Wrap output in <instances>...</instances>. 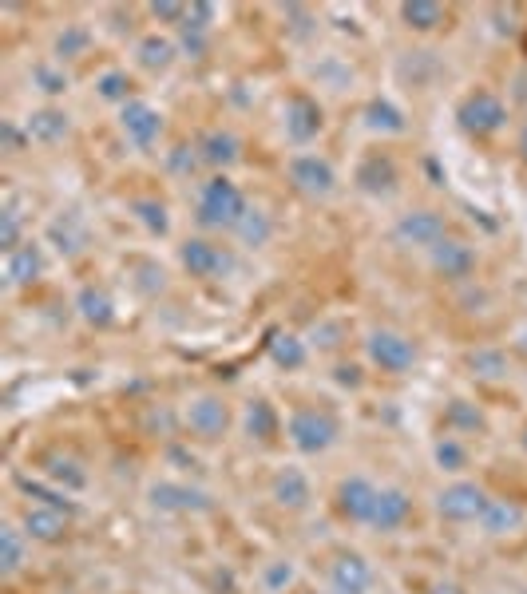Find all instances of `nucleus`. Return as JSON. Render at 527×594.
<instances>
[{
    "mask_svg": "<svg viewBox=\"0 0 527 594\" xmlns=\"http://www.w3.org/2000/svg\"><path fill=\"white\" fill-rule=\"evenodd\" d=\"M250 210V202L242 198V191L226 179V175H214L199 187V202H195V222L203 230H230L242 222V214Z\"/></svg>",
    "mask_w": 527,
    "mask_h": 594,
    "instance_id": "f257e3e1",
    "label": "nucleus"
},
{
    "mask_svg": "<svg viewBox=\"0 0 527 594\" xmlns=\"http://www.w3.org/2000/svg\"><path fill=\"white\" fill-rule=\"evenodd\" d=\"M286 436L290 444L302 452V456H317V452H329L341 436V420L329 412V408H317V404H298L290 416H286Z\"/></svg>",
    "mask_w": 527,
    "mask_h": 594,
    "instance_id": "f03ea898",
    "label": "nucleus"
},
{
    "mask_svg": "<svg viewBox=\"0 0 527 594\" xmlns=\"http://www.w3.org/2000/svg\"><path fill=\"white\" fill-rule=\"evenodd\" d=\"M365 357H369L373 369L393 373V377H405V373L421 361V349H417L413 337H405V333H397V329H373V333L365 337Z\"/></svg>",
    "mask_w": 527,
    "mask_h": 594,
    "instance_id": "7ed1b4c3",
    "label": "nucleus"
},
{
    "mask_svg": "<svg viewBox=\"0 0 527 594\" xmlns=\"http://www.w3.org/2000/svg\"><path fill=\"white\" fill-rule=\"evenodd\" d=\"M179 262L191 278H203V282H218L234 270V254L226 246H218L211 238H187L179 246Z\"/></svg>",
    "mask_w": 527,
    "mask_h": 594,
    "instance_id": "20e7f679",
    "label": "nucleus"
},
{
    "mask_svg": "<svg viewBox=\"0 0 527 594\" xmlns=\"http://www.w3.org/2000/svg\"><path fill=\"white\" fill-rule=\"evenodd\" d=\"M484 507H488V492L472 480H456L436 495V515L448 523H480Z\"/></svg>",
    "mask_w": 527,
    "mask_h": 594,
    "instance_id": "39448f33",
    "label": "nucleus"
},
{
    "mask_svg": "<svg viewBox=\"0 0 527 594\" xmlns=\"http://www.w3.org/2000/svg\"><path fill=\"white\" fill-rule=\"evenodd\" d=\"M456 119H460V127L468 135H496L508 123V107H504V99L492 96V92H472V96L460 99Z\"/></svg>",
    "mask_w": 527,
    "mask_h": 594,
    "instance_id": "423d86ee",
    "label": "nucleus"
},
{
    "mask_svg": "<svg viewBox=\"0 0 527 594\" xmlns=\"http://www.w3.org/2000/svg\"><path fill=\"white\" fill-rule=\"evenodd\" d=\"M377 499H381V484H373L369 476H349V480H341L333 503H337V515L345 523L369 527L373 523V511H377Z\"/></svg>",
    "mask_w": 527,
    "mask_h": 594,
    "instance_id": "0eeeda50",
    "label": "nucleus"
},
{
    "mask_svg": "<svg viewBox=\"0 0 527 594\" xmlns=\"http://www.w3.org/2000/svg\"><path fill=\"white\" fill-rule=\"evenodd\" d=\"M183 424H187V432L195 436V440H222L226 436V428H230V408H226V400L214 393H203L195 396L191 404H187V412H183Z\"/></svg>",
    "mask_w": 527,
    "mask_h": 594,
    "instance_id": "6e6552de",
    "label": "nucleus"
},
{
    "mask_svg": "<svg viewBox=\"0 0 527 594\" xmlns=\"http://www.w3.org/2000/svg\"><path fill=\"white\" fill-rule=\"evenodd\" d=\"M286 175H290L294 191L306 198H329L337 191V171L321 155H294L286 163Z\"/></svg>",
    "mask_w": 527,
    "mask_h": 594,
    "instance_id": "1a4fd4ad",
    "label": "nucleus"
},
{
    "mask_svg": "<svg viewBox=\"0 0 527 594\" xmlns=\"http://www.w3.org/2000/svg\"><path fill=\"white\" fill-rule=\"evenodd\" d=\"M119 127H123V135H127L131 147L151 151L159 143V135H163V111L151 107V103H143V99H131V103L119 107Z\"/></svg>",
    "mask_w": 527,
    "mask_h": 594,
    "instance_id": "9d476101",
    "label": "nucleus"
},
{
    "mask_svg": "<svg viewBox=\"0 0 527 594\" xmlns=\"http://www.w3.org/2000/svg\"><path fill=\"white\" fill-rule=\"evenodd\" d=\"M393 238H397L401 246H421V250H432L436 242H444V238H448V222H444V214H436V210H409V214H401V218H397Z\"/></svg>",
    "mask_w": 527,
    "mask_h": 594,
    "instance_id": "9b49d317",
    "label": "nucleus"
},
{
    "mask_svg": "<svg viewBox=\"0 0 527 594\" xmlns=\"http://www.w3.org/2000/svg\"><path fill=\"white\" fill-rule=\"evenodd\" d=\"M373 591V567L357 551H341L329 563V594H369Z\"/></svg>",
    "mask_w": 527,
    "mask_h": 594,
    "instance_id": "f8f14e48",
    "label": "nucleus"
},
{
    "mask_svg": "<svg viewBox=\"0 0 527 594\" xmlns=\"http://www.w3.org/2000/svg\"><path fill=\"white\" fill-rule=\"evenodd\" d=\"M147 495H151V507L175 511V515H199V511H211L214 507V499L207 492H199V488H191V484H175V480L155 484Z\"/></svg>",
    "mask_w": 527,
    "mask_h": 594,
    "instance_id": "ddd939ff",
    "label": "nucleus"
},
{
    "mask_svg": "<svg viewBox=\"0 0 527 594\" xmlns=\"http://www.w3.org/2000/svg\"><path fill=\"white\" fill-rule=\"evenodd\" d=\"M428 262H432V270H436L440 278L464 282V278L476 270V250H472L468 242H460V238H444V242H436V246L428 250Z\"/></svg>",
    "mask_w": 527,
    "mask_h": 594,
    "instance_id": "4468645a",
    "label": "nucleus"
},
{
    "mask_svg": "<svg viewBox=\"0 0 527 594\" xmlns=\"http://www.w3.org/2000/svg\"><path fill=\"white\" fill-rule=\"evenodd\" d=\"M413 515V495L405 488H381V499H377V511H373V531H401Z\"/></svg>",
    "mask_w": 527,
    "mask_h": 594,
    "instance_id": "2eb2a0df",
    "label": "nucleus"
},
{
    "mask_svg": "<svg viewBox=\"0 0 527 594\" xmlns=\"http://www.w3.org/2000/svg\"><path fill=\"white\" fill-rule=\"evenodd\" d=\"M397 167H393V159L389 155H365L361 163H357V187L365 191V195H393L397 191Z\"/></svg>",
    "mask_w": 527,
    "mask_h": 594,
    "instance_id": "dca6fc26",
    "label": "nucleus"
},
{
    "mask_svg": "<svg viewBox=\"0 0 527 594\" xmlns=\"http://www.w3.org/2000/svg\"><path fill=\"white\" fill-rule=\"evenodd\" d=\"M40 274H44V250H40L36 242H24V246H20V250H12V254H8V262H4V278H8V286H12V290L40 282Z\"/></svg>",
    "mask_w": 527,
    "mask_h": 594,
    "instance_id": "f3484780",
    "label": "nucleus"
},
{
    "mask_svg": "<svg viewBox=\"0 0 527 594\" xmlns=\"http://www.w3.org/2000/svg\"><path fill=\"white\" fill-rule=\"evenodd\" d=\"M24 535L36 539V543H64L68 515L60 507H28L24 511Z\"/></svg>",
    "mask_w": 527,
    "mask_h": 594,
    "instance_id": "a211bd4d",
    "label": "nucleus"
},
{
    "mask_svg": "<svg viewBox=\"0 0 527 594\" xmlns=\"http://www.w3.org/2000/svg\"><path fill=\"white\" fill-rule=\"evenodd\" d=\"M321 107H317L310 96H294L286 103V135L294 139V143H310L317 139V131H321Z\"/></svg>",
    "mask_w": 527,
    "mask_h": 594,
    "instance_id": "6ab92c4d",
    "label": "nucleus"
},
{
    "mask_svg": "<svg viewBox=\"0 0 527 594\" xmlns=\"http://www.w3.org/2000/svg\"><path fill=\"white\" fill-rule=\"evenodd\" d=\"M274 499L286 511H306L310 499H314V484H310V476L302 468H282L274 476Z\"/></svg>",
    "mask_w": 527,
    "mask_h": 594,
    "instance_id": "aec40b11",
    "label": "nucleus"
},
{
    "mask_svg": "<svg viewBox=\"0 0 527 594\" xmlns=\"http://www.w3.org/2000/svg\"><path fill=\"white\" fill-rule=\"evenodd\" d=\"M68 131H72V119L60 107H40L24 119V135L36 143H60V139H68Z\"/></svg>",
    "mask_w": 527,
    "mask_h": 594,
    "instance_id": "412c9836",
    "label": "nucleus"
},
{
    "mask_svg": "<svg viewBox=\"0 0 527 594\" xmlns=\"http://www.w3.org/2000/svg\"><path fill=\"white\" fill-rule=\"evenodd\" d=\"M199 155H203L207 167H214L218 175H226V167H234L242 159V143L230 131H207L203 143H199Z\"/></svg>",
    "mask_w": 527,
    "mask_h": 594,
    "instance_id": "4be33fe9",
    "label": "nucleus"
},
{
    "mask_svg": "<svg viewBox=\"0 0 527 594\" xmlns=\"http://www.w3.org/2000/svg\"><path fill=\"white\" fill-rule=\"evenodd\" d=\"M524 527V507L512 499H488L484 515H480V531L484 535H512Z\"/></svg>",
    "mask_w": 527,
    "mask_h": 594,
    "instance_id": "5701e85b",
    "label": "nucleus"
},
{
    "mask_svg": "<svg viewBox=\"0 0 527 594\" xmlns=\"http://www.w3.org/2000/svg\"><path fill=\"white\" fill-rule=\"evenodd\" d=\"M48 238L56 242V250H60L64 258H76V254L88 246V226H84L80 214H60V218H52Z\"/></svg>",
    "mask_w": 527,
    "mask_h": 594,
    "instance_id": "b1692460",
    "label": "nucleus"
},
{
    "mask_svg": "<svg viewBox=\"0 0 527 594\" xmlns=\"http://www.w3.org/2000/svg\"><path fill=\"white\" fill-rule=\"evenodd\" d=\"M175 56H179L175 40H167V36H159V32L143 36L139 48H135V64H139L143 72H167V68L175 64Z\"/></svg>",
    "mask_w": 527,
    "mask_h": 594,
    "instance_id": "393cba45",
    "label": "nucleus"
},
{
    "mask_svg": "<svg viewBox=\"0 0 527 594\" xmlns=\"http://www.w3.org/2000/svg\"><path fill=\"white\" fill-rule=\"evenodd\" d=\"M40 464H44L48 480L64 484V492H84V488H88V472L80 468V460H72V456H60V452H52V456H44Z\"/></svg>",
    "mask_w": 527,
    "mask_h": 594,
    "instance_id": "a878e982",
    "label": "nucleus"
},
{
    "mask_svg": "<svg viewBox=\"0 0 527 594\" xmlns=\"http://www.w3.org/2000/svg\"><path fill=\"white\" fill-rule=\"evenodd\" d=\"M24 559H28V535L8 523V527L0 531V571H4V579L20 575Z\"/></svg>",
    "mask_w": 527,
    "mask_h": 594,
    "instance_id": "bb28decb",
    "label": "nucleus"
},
{
    "mask_svg": "<svg viewBox=\"0 0 527 594\" xmlns=\"http://www.w3.org/2000/svg\"><path fill=\"white\" fill-rule=\"evenodd\" d=\"M365 127H369V131L397 135V131H405V111H401L397 103H389V99H369V107H365Z\"/></svg>",
    "mask_w": 527,
    "mask_h": 594,
    "instance_id": "cd10ccee",
    "label": "nucleus"
},
{
    "mask_svg": "<svg viewBox=\"0 0 527 594\" xmlns=\"http://www.w3.org/2000/svg\"><path fill=\"white\" fill-rule=\"evenodd\" d=\"M76 309H80V317L88 321V325H111V297L104 294V290H96V286H84L80 290V297H76Z\"/></svg>",
    "mask_w": 527,
    "mask_h": 594,
    "instance_id": "c85d7f7f",
    "label": "nucleus"
},
{
    "mask_svg": "<svg viewBox=\"0 0 527 594\" xmlns=\"http://www.w3.org/2000/svg\"><path fill=\"white\" fill-rule=\"evenodd\" d=\"M234 234H238L246 246H266V242L274 238V222H270V214H262L258 206H250V210L242 214V222L234 226Z\"/></svg>",
    "mask_w": 527,
    "mask_h": 594,
    "instance_id": "c756f323",
    "label": "nucleus"
},
{
    "mask_svg": "<svg viewBox=\"0 0 527 594\" xmlns=\"http://www.w3.org/2000/svg\"><path fill=\"white\" fill-rule=\"evenodd\" d=\"M270 361H274L278 369H302V365H306V341L294 337V333H278V337L270 341Z\"/></svg>",
    "mask_w": 527,
    "mask_h": 594,
    "instance_id": "7c9ffc66",
    "label": "nucleus"
},
{
    "mask_svg": "<svg viewBox=\"0 0 527 594\" xmlns=\"http://www.w3.org/2000/svg\"><path fill=\"white\" fill-rule=\"evenodd\" d=\"M401 20L409 28H417V32H432L444 20V8L432 4V0H409V4H401Z\"/></svg>",
    "mask_w": 527,
    "mask_h": 594,
    "instance_id": "2f4dec72",
    "label": "nucleus"
},
{
    "mask_svg": "<svg viewBox=\"0 0 527 594\" xmlns=\"http://www.w3.org/2000/svg\"><path fill=\"white\" fill-rule=\"evenodd\" d=\"M131 214L147 226V234H159V238H163V234L171 230L167 206H163V202H155V198H135V202H131Z\"/></svg>",
    "mask_w": 527,
    "mask_h": 594,
    "instance_id": "473e14b6",
    "label": "nucleus"
},
{
    "mask_svg": "<svg viewBox=\"0 0 527 594\" xmlns=\"http://www.w3.org/2000/svg\"><path fill=\"white\" fill-rule=\"evenodd\" d=\"M246 432L254 440H270L278 432V416H274V408L266 400H250L246 404Z\"/></svg>",
    "mask_w": 527,
    "mask_h": 594,
    "instance_id": "72a5a7b5",
    "label": "nucleus"
},
{
    "mask_svg": "<svg viewBox=\"0 0 527 594\" xmlns=\"http://www.w3.org/2000/svg\"><path fill=\"white\" fill-rule=\"evenodd\" d=\"M88 48H92V32H88L84 24H68V28L56 36V56H60V64L84 56Z\"/></svg>",
    "mask_w": 527,
    "mask_h": 594,
    "instance_id": "f704fd0d",
    "label": "nucleus"
},
{
    "mask_svg": "<svg viewBox=\"0 0 527 594\" xmlns=\"http://www.w3.org/2000/svg\"><path fill=\"white\" fill-rule=\"evenodd\" d=\"M444 424L452 432H480L484 428V412L476 404H468V400H452L448 412H444Z\"/></svg>",
    "mask_w": 527,
    "mask_h": 594,
    "instance_id": "c9c22d12",
    "label": "nucleus"
},
{
    "mask_svg": "<svg viewBox=\"0 0 527 594\" xmlns=\"http://www.w3.org/2000/svg\"><path fill=\"white\" fill-rule=\"evenodd\" d=\"M468 365H472L476 377H484V381H500V377H508V357H504L500 349H480V353L468 357Z\"/></svg>",
    "mask_w": 527,
    "mask_h": 594,
    "instance_id": "e433bc0d",
    "label": "nucleus"
},
{
    "mask_svg": "<svg viewBox=\"0 0 527 594\" xmlns=\"http://www.w3.org/2000/svg\"><path fill=\"white\" fill-rule=\"evenodd\" d=\"M432 456H436V464H440L444 472H460V468L468 464V448H464L456 436H444V440H436Z\"/></svg>",
    "mask_w": 527,
    "mask_h": 594,
    "instance_id": "4c0bfd02",
    "label": "nucleus"
},
{
    "mask_svg": "<svg viewBox=\"0 0 527 594\" xmlns=\"http://www.w3.org/2000/svg\"><path fill=\"white\" fill-rule=\"evenodd\" d=\"M96 92H100V99H107V103H131V80H127V72H104L100 76V84H96Z\"/></svg>",
    "mask_w": 527,
    "mask_h": 594,
    "instance_id": "58836bf2",
    "label": "nucleus"
},
{
    "mask_svg": "<svg viewBox=\"0 0 527 594\" xmlns=\"http://www.w3.org/2000/svg\"><path fill=\"white\" fill-rule=\"evenodd\" d=\"M32 80H36V84H40V92H48V96H60V92H68V72H64V68L36 64V68H32Z\"/></svg>",
    "mask_w": 527,
    "mask_h": 594,
    "instance_id": "ea45409f",
    "label": "nucleus"
},
{
    "mask_svg": "<svg viewBox=\"0 0 527 594\" xmlns=\"http://www.w3.org/2000/svg\"><path fill=\"white\" fill-rule=\"evenodd\" d=\"M0 246H4V254L24 246L20 242V210L16 206H4V214H0Z\"/></svg>",
    "mask_w": 527,
    "mask_h": 594,
    "instance_id": "a19ab883",
    "label": "nucleus"
},
{
    "mask_svg": "<svg viewBox=\"0 0 527 594\" xmlns=\"http://www.w3.org/2000/svg\"><path fill=\"white\" fill-rule=\"evenodd\" d=\"M199 163H203L199 147H187V143H183V147H175V151H171V159H167V167H171L175 175H195V167H199Z\"/></svg>",
    "mask_w": 527,
    "mask_h": 594,
    "instance_id": "79ce46f5",
    "label": "nucleus"
},
{
    "mask_svg": "<svg viewBox=\"0 0 527 594\" xmlns=\"http://www.w3.org/2000/svg\"><path fill=\"white\" fill-rule=\"evenodd\" d=\"M183 52H191V56H203L207 52V28H199V24H183Z\"/></svg>",
    "mask_w": 527,
    "mask_h": 594,
    "instance_id": "37998d69",
    "label": "nucleus"
},
{
    "mask_svg": "<svg viewBox=\"0 0 527 594\" xmlns=\"http://www.w3.org/2000/svg\"><path fill=\"white\" fill-rule=\"evenodd\" d=\"M290 579H294V567H290V563H278V567H270V571H266V583H270L274 591H278L282 583H290Z\"/></svg>",
    "mask_w": 527,
    "mask_h": 594,
    "instance_id": "c03bdc74",
    "label": "nucleus"
},
{
    "mask_svg": "<svg viewBox=\"0 0 527 594\" xmlns=\"http://www.w3.org/2000/svg\"><path fill=\"white\" fill-rule=\"evenodd\" d=\"M337 381L349 389H361V369L357 365H337Z\"/></svg>",
    "mask_w": 527,
    "mask_h": 594,
    "instance_id": "a18cd8bd",
    "label": "nucleus"
},
{
    "mask_svg": "<svg viewBox=\"0 0 527 594\" xmlns=\"http://www.w3.org/2000/svg\"><path fill=\"white\" fill-rule=\"evenodd\" d=\"M4 143H8V151H16V147L24 143V135H20V131H16L12 123H4Z\"/></svg>",
    "mask_w": 527,
    "mask_h": 594,
    "instance_id": "49530a36",
    "label": "nucleus"
},
{
    "mask_svg": "<svg viewBox=\"0 0 527 594\" xmlns=\"http://www.w3.org/2000/svg\"><path fill=\"white\" fill-rule=\"evenodd\" d=\"M520 151H524V159H527V123H524V131H520Z\"/></svg>",
    "mask_w": 527,
    "mask_h": 594,
    "instance_id": "de8ad7c7",
    "label": "nucleus"
},
{
    "mask_svg": "<svg viewBox=\"0 0 527 594\" xmlns=\"http://www.w3.org/2000/svg\"><path fill=\"white\" fill-rule=\"evenodd\" d=\"M524 448H527V428H524Z\"/></svg>",
    "mask_w": 527,
    "mask_h": 594,
    "instance_id": "09e8293b",
    "label": "nucleus"
},
{
    "mask_svg": "<svg viewBox=\"0 0 527 594\" xmlns=\"http://www.w3.org/2000/svg\"><path fill=\"white\" fill-rule=\"evenodd\" d=\"M306 594H310V591H306Z\"/></svg>",
    "mask_w": 527,
    "mask_h": 594,
    "instance_id": "8fccbe9b",
    "label": "nucleus"
}]
</instances>
